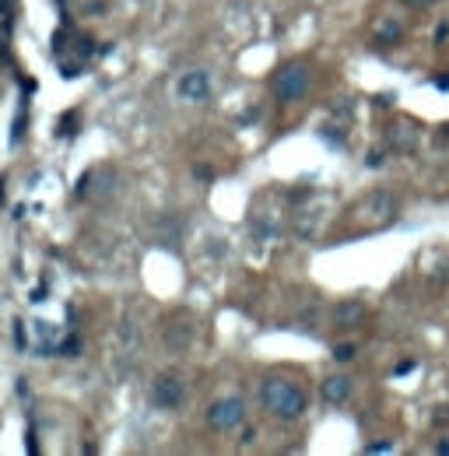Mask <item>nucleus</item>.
<instances>
[{
    "label": "nucleus",
    "mask_w": 449,
    "mask_h": 456,
    "mask_svg": "<svg viewBox=\"0 0 449 456\" xmlns=\"http://www.w3.org/2000/svg\"><path fill=\"white\" fill-rule=\"evenodd\" d=\"M362 211H368L379 225H390V221L397 218V204H393V197H390V193H379V190H375V193H368L365 204H362Z\"/></svg>",
    "instance_id": "nucleus-8"
},
{
    "label": "nucleus",
    "mask_w": 449,
    "mask_h": 456,
    "mask_svg": "<svg viewBox=\"0 0 449 456\" xmlns=\"http://www.w3.org/2000/svg\"><path fill=\"white\" fill-rule=\"evenodd\" d=\"M183 397H186V390H183V382H179L176 375H162V379H155V386H151V404H155L158 411H176V407L183 404Z\"/></svg>",
    "instance_id": "nucleus-4"
},
{
    "label": "nucleus",
    "mask_w": 449,
    "mask_h": 456,
    "mask_svg": "<svg viewBox=\"0 0 449 456\" xmlns=\"http://www.w3.org/2000/svg\"><path fill=\"white\" fill-rule=\"evenodd\" d=\"M0 14H7V0H0Z\"/></svg>",
    "instance_id": "nucleus-27"
},
{
    "label": "nucleus",
    "mask_w": 449,
    "mask_h": 456,
    "mask_svg": "<svg viewBox=\"0 0 449 456\" xmlns=\"http://www.w3.org/2000/svg\"><path fill=\"white\" fill-rule=\"evenodd\" d=\"M435 453H446V456H449V439H443V442L435 446Z\"/></svg>",
    "instance_id": "nucleus-26"
},
{
    "label": "nucleus",
    "mask_w": 449,
    "mask_h": 456,
    "mask_svg": "<svg viewBox=\"0 0 449 456\" xmlns=\"http://www.w3.org/2000/svg\"><path fill=\"white\" fill-rule=\"evenodd\" d=\"M25 123H29V106L21 102V109H18V120L11 126V144H18L21 137H25Z\"/></svg>",
    "instance_id": "nucleus-12"
},
{
    "label": "nucleus",
    "mask_w": 449,
    "mask_h": 456,
    "mask_svg": "<svg viewBox=\"0 0 449 456\" xmlns=\"http://www.w3.org/2000/svg\"><path fill=\"white\" fill-rule=\"evenodd\" d=\"M386 141H390V148H393V151L410 155V151L418 148V126L408 123V120H400V123H393L390 130H386Z\"/></svg>",
    "instance_id": "nucleus-6"
},
{
    "label": "nucleus",
    "mask_w": 449,
    "mask_h": 456,
    "mask_svg": "<svg viewBox=\"0 0 449 456\" xmlns=\"http://www.w3.org/2000/svg\"><path fill=\"white\" fill-rule=\"evenodd\" d=\"M375 42H379V46H397V42H400V25H397L393 18H383V21L375 25Z\"/></svg>",
    "instance_id": "nucleus-10"
},
{
    "label": "nucleus",
    "mask_w": 449,
    "mask_h": 456,
    "mask_svg": "<svg viewBox=\"0 0 449 456\" xmlns=\"http://www.w3.org/2000/svg\"><path fill=\"white\" fill-rule=\"evenodd\" d=\"M56 351H60V355H64V358H74V355H78V351H81V344H78V337H71V340H64V344H60V348H56Z\"/></svg>",
    "instance_id": "nucleus-13"
},
{
    "label": "nucleus",
    "mask_w": 449,
    "mask_h": 456,
    "mask_svg": "<svg viewBox=\"0 0 449 456\" xmlns=\"http://www.w3.org/2000/svg\"><path fill=\"white\" fill-rule=\"evenodd\" d=\"M362 320H365V305L358 298H344V302L333 305V327L348 330V327H358Z\"/></svg>",
    "instance_id": "nucleus-7"
},
{
    "label": "nucleus",
    "mask_w": 449,
    "mask_h": 456,
    "mask_svg": "<svg viewBox=\"0 0 449 456\" xmlns=\"http://www.w3.org/2000/svg\"><path fill=\"white\" fill-rule=\"evenodd\" d=\"M39 453V442H36V425H29V456Z\"/></svg>",
    "instance_id": "nucleus-20"
},
{
    "label": "nucleus",
    "mask_w": 449,
    "mask_h": 456,
    "mask_svg": "<svg viewBox=\"0 0 449 456\" xmlns=\"http://www.w3.org/2000/svg\"><path fill=\"white\" fill-rule=\"evenodd\" d=\"M383 162H386V151H383V148H372V151L365 155V166L368 168H379Z\"/></svg>",
    "instance_id": "nucleus-15"
},
{
    "label": "nucleus",
    "mask_w": 449,
    "mask_h": 456,
    "mask_svg": "<svg viewBox=\"0 0 449 456\" xmlns=\"http://www.w3.org/2000/svg\"><path fill=\"white\" fill-rule=\"evenodd\" d=\"M306 91H309V67L306 64H285L274 74V95L281 102H298V98H306Z\"/></svg>",
    "instance_id": "nucleus-2"
},
{
    "label": "nucleus",
    "mask_w": 449,
    "mask_h": 456,
    "mask_svg": "<svg viewBox=\"0 0 449 456\" xmlns=\"http://www.w3.org/2000/svg\"><path fill=\"white\" fill-rule=\"evenodd\" d=\"M46 295H49V291H46V285H42V288L32 291V298H29V302H36V305H39V302H46Z\"/></svg>",
    "instance_id": "nucleus-24"
},
{
    "label": "nucleus",
    "mask_w": 449,
    "mask_h": 456,
    "mask_svg": "<svg viewBox=\"0 0 449 456\" xmlns=\"http://www.w3.org/2000/svg\"><path fill=\"white\" fill-rule=\"evenodd\" d=\"M207 95H211V78H207V71H190V74H183V81H179V98H186V102H204Z\"/></svg>",
    "instance_id": "nucleus-5"
},
{
    "label": "nucleus",
    "mask_w": 449,
    "mask_h": 456,
    "mask_svg": "<svg viewBox=\"0 0 449 456\" xmlns=\"http://www.w3.org/2000/svg\"><path fill=\"white\" fill-rule=\"evenodd\" d=\"M60 74H64V78H78V74H81V67H78V64H64V67H60Z\"/></svg>",
    "instance_id": "nucleus-21"
},
{
    "label": "nucleus",
    "mask_w": 449,
    "mask_h": 456,
    "mask_svg": "<svg viewBox=\"0 0 449 456\" xmlns=\"http://www.w3.org/2000/svg\"><path fill=\"white\" fill-rule=\"evenodd\" d=\"M316 225H320V214H316V211H298V214H295V232H298L302 239H309V235L316 232Z\"/></svg>",
    "instance_id": "nucleus-11"
},
{
    "label": "nucleus",
    "mask_w": 449,
    "mask_h": 456,
    "mask_svg": "<svg viewBox=\"0 0 449 456\" xmlns=\"http://www.w3.org/2000/svg\"><path fill=\"white\" fill-rule=\"evenodd\" d=\"M193 172H197L201 179H214V168H207V166H197V168H193Z\"/></svg>",
    "instance_id": "nucleus-25"
},
{
    "label": "nucleus",
    "mask_w": 449,
    "mask_h": 456,
    "mask_svg": "<svg viewBox=\"0 0 449 456\" xmlns=\"http://www.w3.org/2000/svg\"><path fill=\"white\" fill-rule=\"evenodd\" d=\"M404 4H408V7H414V11H425V7H432L435 0H404Z\"/></svg>",
    "instance_id": "nucleus-22"
},
{
    "label": "nucleus",
    "mask_w": 449,
    "mask_h": 456,
    "mask_svg": "<svg viewBox=\"0 0 449 456\" xmlns=\"http://www.w3.org/2000/svg\"><path fill=\"white\" fill-rule=\"evenodd\" d=\"M414 369H418V362L408 358V362H397V365H393V375H408V373H414Z\"/></svg>",
    "instance_id": "nucleus-18"
},
{
    "label": "nucleus",
    "mask_w": 449,
    "mask_h": 456,
    "mask_svg": "<svg viewBox=\"0 0 449 456\" xmlns=\"http://www.w3.org/2000/svg\"><path fill=\"white\" fill-rule=\"evenodd\" d=\"M260 397H263V407L274 417H281V421H295V417L306 415V393L295 382H288V379H278V375L267 379Z\"/></svg>",
    "instance_id": "nucleus-1"
},
{
    "label": "nucleus",
    "mask_w": 449,
    "mask_h": 456,
    "mask_svg": "<svg viewBox=\"0 0 449 456\" xmlns=\"http://www.w3.org/2000/svg\"><path fill=\"white\" fill-rule=\"evenodd\" d=\"M74 123H78V116H74V113H67V116L60 120V137H67V133H74Z\"/></svg>",
    "instance_id": "nucleus-16"
},
{
    "label": "nucleus",
    "mask_w": 449,
    "mask_h": 456,
    "mask_svg": "<svg viewBox=\"0 0 449 456\" xmlns=\"http://www.w3.org/2000/svg\"><path fill=\"white\" fill-rule=\"evenodd\" d=\"M333 358H337V362H351V358H355V344H337V348H333Z\"/></svg>",
    "instance_id": "nucleus-14"
},
{
    "label": "nucleus",
    "mask_w": 449,
    "mask_h": 456,
    "mask_svg": "<svg viewBox=\"0 0 449 456\" xmlns=\"http://www.w3.org/2000/svg\"><path fill=\"white\" fill-rule=\"evenodd\" d=\"M365 453H390V442H372Z\"/></svg>",
    "instance_id": "nucleus-23"
},
{
    "label": "nucleus",
    "mask_w": 449,
    "mask_h": 456,
    "mask_svg": "<svg viewBox=\"0 0 449 456\" xmlns=\"http://www.w3.org/2000/svg\"><path fill=\"white\" fill-rule=\"evenodd\" d=\"M207 421H211V428H218V432H232V428H239L246 421V404L239 397L214 400V404L207 407Z\"/></svg>",
    "instance_id": "nucleus-3"
},
{
    "label": "nucleus",
    "mask_w": 449,
    "mask_h": 456,
    "mask_svg": "<svg viewBox=\"0 0 449 456\" xmlns=\"http://www.w3.org/2000/svg\"><path fill=\"white\" fill-rule=\"evenodd\" d=\"M14 344H18V348L29 344V340H25V323H21V320H14Z\"/></svg>",
    "instance_id": "nucleus-19"
},
{
    "label": "nucleus",
    "mask_w": 449,
    "mask_h": 456,
    "mask_svg": "<svg viewBox=\"0 0 449 456\" xmlns=\"http://www.w3.org/2000/svg\"><path fill=\"white\" fill-rule=\"evenodd\" d=\"M351 397V379L348 375H330L323 379V400L327 404H344Z\"/></svg>",
    "instance_id": "nucleus-9"
},
{
    "label": "nucleus",
    "mask_w": 449,
    "mask_h": 456,
    "mask_svg": "<svg viewBox=\"0 0 449 456\" xmlns=\"http://www.w3.org/2000/svg\"><path fill=\"white\" fill-rule=\"evenodd\" d=\"M323 137H327L333 148H340V144H344V133H340L337 126H327V130H323Z\"/></svg>",
    "instance_id": "nucleus-17"
}]
</instances>
